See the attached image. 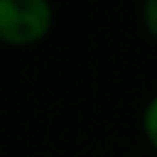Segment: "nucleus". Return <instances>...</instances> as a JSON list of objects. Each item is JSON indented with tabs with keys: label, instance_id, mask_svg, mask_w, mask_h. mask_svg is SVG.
<instances>
[{
	"label": "nucleus",
	"instance_id": "obj_1",
	"mask_svg": "<svg viewBox=\"0 0 157 157\" xmlns=\"http://www.w3.org/2000/svg\"><path fill=\"white\" fill-rule=\"evenodd\" d=\"M56 12L47 0H0V44L26 50L52 32Z\"/></svg>",
	"mask_w": 157,
	"mask_h": 157
},
{
	"label": "nucleus",
	"instance_id": "obj_3",
	"mask_svg": "<svg viewBox=\"0 0 157 157\" xmlns=\"http://www.w3.org/2000/svg\"><path fill=\"white\" fill-rule=\"evenodd\" d=\"M140 17H143V29L157 41V0H146V3H143Z\"/></svg>",
	"mask_w": 157,
	"mask_h": 157
},
{
	"label": "nucleus",
	"instance_id": "obj_2",
	"mask_svg": "<svg viewBox=\"0 0 157 157\" xmlns=\"http://www.w3.org/2000/svg\"><path fill=\"white\" fill-rule=\"evenodd\" d=\"M140 125H143V137H146V143L157 151V93L146 102L143 117H140Z\"/></svg>",
	"mask_w": 157,
	"mask_h": 157
}]
</instances>
